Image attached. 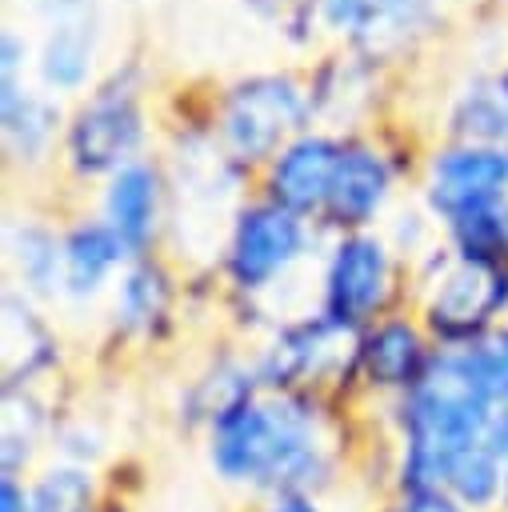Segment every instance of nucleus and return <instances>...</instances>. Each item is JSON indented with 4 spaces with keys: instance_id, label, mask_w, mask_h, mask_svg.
I'll use <instances>...</instances> for the list:
<instances>
[{
    "instance_id": "obj_17",
    "label": "nucleus",
    "mask_w": 508,
    "mask_h": 512,
    "mask_svg": "<svg viewBox=\"0 0 508 512\" xmlns=\"http://www.w3.org/2000/svg\"><path fill=\"white\" fill-rule=\"evenodd\" d=\"M0 104H4V140H8V148L20 160H36L48 148L52 132H56V108L44 96L28 92L16 72H4Z\"/></svg>"
},
{
    "instance_id": "obj_8",
    "label": "nucleus",
    "mask_w": 508,
    "mask_h": 512,
    "mask_svg": "<svg viewBox=\"0 0 508 512\" xmlns=\"http://www.w3.org/2000/svg\"><path fill=\"white\" fill-rule=\"evenodd\" d=\"M144 140V116L128 88L96 92L68 124V160L84 176L120 172Z\"/></svg>"
},
{
    "instance_id": "obj_24",
    "label": "nucleus",
    "mask_w": 508,
    "mask_h": 512,
    "mask_svg": "<svg viewBox=\"0 0 508 512\" xmlns=\"http://www.w3.org/2000/svg\"><path fill=\"white\" fill-rule=\"evenodd\" d=\"M32 512H96V480L80 464H52L32 484Z\"/></svg>"
},
{
    "instance_id": "obj_11",
    "label": "nucleus",
    "mask_w": 508,
    "mask_h": 512,
    "mask_svg": "<svg viewBox=\"0 0 508 512\" xmlns=\"http://www.w3.org/2000/svg\"><path fill=\"white\" fill-rule=\"evenodd\" d=\"M388 188H392L388 160L368 144H344L324 216L336 228H364L380 216V208L388 200Z\"/></svg>"
},
{
    "instance_id": "obj_30",
    "label": "nucleus",
    "mask_w": 508,
    "mask_h": 512,
    "mask_svg": "<svg viewBox=\"0 0 508 512\" xmlns=\"http://www.w3.org/2000/svg\"><path fill=\"white\" fill-rule=\"evenodd\" d=\"M504 240H508V200H504Z\"/></svg>"
},
{
    "instance_id": "obj_13",
    "label": "nucleus",
    "mask_w": 508,
    "mask_h": 512,
    "mask_svg": "<svg viewBox=\"0 0 508 512\" xmlns=\"http://www.w3.org/2000/svg\"><path fill=\"white\" fill-rule=\"evenodd\" d=\"M428 360L432 356H428L424 336L412 320H380L356 344V364L372 388L408 392L420 380V372L428 368Z\"/></svg>"
},
{
    "instance_id": "obj_16",
    "label": "nucleus",
    "mask_w": 508,
    "mask_h": 512,
    "mask_svg": "<svg viewBox=\"0 0 508 512\" xmlns=\"http://www.w3.org/2000/svg\"><path fill=\"white\" fill-rule=\"evenodd\" d=\"M452 128L464 144H496L508 136V72L476 76L452 108Z\"/></svg>"
},
{
    "instance_id": "obj_15",
    "label": "nucleus",
    "mask_w": 508,
    "mask_h": 512,
    "mask_svg": "<svg viewBox=\"0 0 508 512\" xmlns=\"http://www.w3.org/2000/svg\"><path fill=\"white\" fill-rule=\"evenodd\" d=\"M132 256L104 220H84L60 240V292L72 300L96 296L120 260Z\"/></svg>"
},
{
    "instance_id": "obj_28",
    "label": "nucleus",
    "mask_w": 508,
    "mask_h": 512,
    "mask_svg": "<svg viewBox=\"0 0 508 512\" xmlns=\"http://www.w3.org/2000/svg\"><path fill=\"white\" fill-rule=\"evenodd\" d=\"M268 512H324V508L316 504L312 492H280V496H272Z\"/></svg>"
},
{
    "instance_id": "obj_26",
    "label": "nucleus",
    "mask_w": 508,
    "mask_h": 512,
    "mask_svg": "<svg viewBox=\"0 0 508 512\" xmlns=\"http://www.w3.org/2000/svg\"><path fill=\"white\" fill-rule=\"evenodd\" d=\"M372 4H376V0H320V16H324L332 28L356 36L360 24H364V16L372 12Z\"/></svg>"
},
{
    "instance_id": "obj_9",
    "label": "nucleus",
    "mask_w": 508,
    "mask_h": 512,
    "mask_svg": "<svg viewBox=\"0 0 508 512\" xmlns=\"http://www.w3.org/2000/svg\"><path fill=\"white\" fill-rule=\"evenodd\" d=\"M100 44V12L96 0H48V32L40 44V80L52 92H76Z\"/></svg>"
},
{
    "instance_id": "obj_14",
    "label": "nucleus",
    "mask_w": 508,
    "mask_h": 512,
    "mask_svg": "<svg viewBox=\"0 0 508 512\" xmlns=\"http://www.w3.org/2000/svg\"><path fill=\"white\" fill-rule=\"evenodd\" d=\"M160 220V176L152 164L132 160L120 172H112V184L104 192V224L124 240V248L136 256L152 244Z\"/></svg>"
},
{
    "instance_id": "obj_22",
    "label": "nucleus",
    "mask_w": 508,
    "mask_h": 512,
    "mask_svg": "<svg viewBox=\"0 0 508 512\" xmlns=\"http://www.w3.org/2000/svg\"><path fill=\"white\" fill-rule=\"evenodd\" d=\"M40 428H44L40 404L28 392L8 388V396H4V428H0V468L8 476H20L28 468L32 452H36V440H40Z\"/></svg>"
},
{
    "instance_id": "obj_2",
    "label": "nucleus",
    "mask_w": 508,
    "mask_h": 512,
    "mask_svg": "<svg viewBox=\"0 0 508 512\" xmlns=\"http://www.w3.org/2000/svg\"><path fill=\"white\" fill-rule=\"evenodd\" d=\"M324 436L304 396L268 388L224 408L208 424V464L220 480L260 492H308L324 480Z\"/></svg>"
},
{
    "instance_id": "obj_25",
    "label": "nucleus",
    "mask_w": 508,
    "mask_h": 512,
    "mask_svg": "<svg viewBox=\"0 0 508 512\" xmlns=\"http://www.w3.org/2000/svg\"><path fill=\"white\" fill-rule=\"evenodd\" d=\"M384 512H472V508H464L444 488H416V492H400V500Z\"/></svg>"
},
{
    "instance_id": "obj_6",
    "label": "nucleus",
    "mask_w": 508,
    "mask_h": 512,
    "mask_svg": "<svg viewBox=\"0 0 508 512\" xmlns=\"http://www.w3.org/2000/svg\"><path fill=\"white\" fill-rule=\"evenodd\" d=\"M304 244H308L304 216L288 212L276 200L252 204L232 224L228 276L240 292H260L300 260Z\"/></svg>"
},
{
    "instance_id": "obj_12",
    "label": "nucleus",
    "mask_w": 508,
    "mask_h": 512,
    "mask_svg": "<svg viewBox=\"0 0 508 512\" xmlns=\"http://www.w3.org/2000/svg\"><path fill=\"white\" fill-rule=\"evenodd\" d=\"M344 336H348V328H340V324L328 320L324 312H320L316 320H308V324L284 328V332L276 336V344H272V348L264 352V360H260V372H256L260 384L284 392L288 384H296V380H304V376H320V372L336 360Z\"/></svg>"
},
{
    "instance_id": "obj_21",
    "label": "nucleus",
    "mask_w": 508,
    "mask_h": 512,
    "mask_svg": "<svg viewBox=\"0 0 508 512\" xmlns=\"http://www.w3.org/2000/svg\"><path fill=\"white\" fill-rule=\"evenodd\" d=\"M116 312L128 328L136 332H152V324L164 320L168 312V276L156 268V264H132L124 284H120V296H116Z\"/></svg>"
},
{
    "instance_id": "obj_19",
    "label": "nucleus",
    "mask_w": 508,
    "mask_h": 512,
    "mask_svg": "<svg viewBox=\"0 0 508 512\" xmlns=\"http://www.w3.org/2000/svg\"><path fill=\"white\" fill-rule=\"evenodd\" d=\"M8 264L20 276L24 296L60 292V240L40 224H8Z\"/></svg>"
},
{
    "instance_id": "obj_1",
    "label": "nucleus",
    "mask_w": 508,
    "mask_h": 512,
    "mask_svg": "<svg viewBox=\"0 0 508 512\" xmlns=\"http://www.w3.org/2000/svg\"><path fill=\"white\" fill-rule=\"evenodd\" d=\"M508 388L504 344H448L432 352L400 404V492L444 488L460 452L480 444L496 396Z\"/></svg>"
},
{
    "instance_id": "obj_23",
    "label": "nucleus",
    "mask_w": 508,
    "mask_h": 512,
    "mask_svg": "<svg viewBox=\"0 0 508 512\" xmlns=\"http://www.w3.org/2000/svg\"><path fill=\"white\" fill-rule=\"evenodd\" d=\"M432 4H436V0H376L372 12L364 16L356 40H360L364 48H372V52H376V48L404 44L416 28L428 24Z\"/></svg>"
},
{
    "instance_id": "obj_31",
    "label": "nucleus",
    "mask_w": 508,
    "mask_h": 512,
    "mask_svg": "<svg viewBox=\"0 0 508 512\" xmlns=\"http://www.w3.org/2000/svg\"><path fill=\"white\" fill-rule=\"evenodd\" d=\"M500 344H504V352H508V332H504V336H500Z\"/></svg>"
},
{
    "instance_id": "obj_18",
    "label": "nucleus",
    "mask_w": 508,
    "mask_h": 512,
    "mask_svg": "<svg viewBox=\"0 0 508 512\" xmlns=\"http://www.w3.org/2000/svg\"><path fill=\"white\" fill-rule=\"evenodd\" d=\"M48 356H52V336L40 324V316L32 312L28 296L8 292L4 296V376H8V388L28 380Z\"/></svg>"
},
{
    "instance_id": "obj_29",
    "label": "nucleus",
    "mask_w": 508,
    "mask_h": 512,
    "mask_svg": "<svg viewBox=\"0 0 508 512\" xmlns=\"http://www.w3.org/2000/svg\"><path fill=\"white\" fill-rule=\"evenodd\" d=\"M500 512H508V460H504V500H500Z\"/></svg>"
},
{
    "instance_id": "obj_7",
    "label": "nucleus",
    "mask_w": 508,
    "mask_h": 512,
    "mask_svg": "<svg viewBox=\"0 0 508 512\" xmlns=\"http://www.w3.org/2000/svg\"><path fill=\"white\" fill-rule=\"evenodd\" d=\"M392 292V256L384 240L368 232H348L324 268V316L340 328L368 324Z\"/></svg>"
},
{
    "instance_id": "obj_10",
    "label": "nucleus",
    "mask_w": 508,
    "mask_h": 512,
    "mask_svg": "<svg viewBox=\"0 0 508 512\" xmlns=\"http://www.w3.org/2000/svg\"><path fill=\"white\" fill-rule=\"evenodd\" d=\"M340 152H344V144H336L328 136H296V140H288L276 152L272 172H268L272 200L284 204L296 216L324 208L328 192H332V180H336V168H340Z\"/></svg>"
},
{
    "instance_id": "obj_27",
    "label": "nucleus",
    "mask_w": 508,
    "mask_h": 512,
    "mask_svg": "<svg viewBox=\"0 0 508 512\" xmlns=\"http://www.w3.org/2000/svg\"><path fill=\"white\" fill-rule=\"evenodd\" d=\"M0 512H32V488L20 476H0Z\"/></svg>"
},
{
    "instance_id": "obj_5",
    "label": "nucleus",
    "mask_w": 508,
    "mask_h": 512,
    "mask_svg": "<svg viewBox=\"0 0 508 512\" xmlns=\"http://www.w3.org/2000/svg\"><path fill=\"white\" fill-rule=\"evenodd\" d=\"M428 208L448 224L496 212L508 200V152L496 144H456L428 164Z\"/></svg>"
},
{
    "instance_id": "obj_3",
    "label": "nucleus",
    "mask_w": 508,
    "mask_h": 512,
    "mask_svg": "<svg viewBox=\"0 0 508 512\" xmlns=\"http://www.w3.org/2000/svg\"><path fill=\"white\" fill-rule=\"evenodd\" d=\"M312 112V96L292 76H252L232 88L224 104V144L240 160L272 156Z\"/></svg>"
},
{
    "instance_id": "obj_4",
    "label": "nucleus",
    "mask_w": 508,
    "mask_h": 512,
    "mask_svg": "<svg viewBox=\"0 0 508 512\" xmlns=\"http://www.w3.org/2000/svg\"><path fill=\"white\" fill-rule=\"evenodd\" d=\"M504 308H508L504 264L456 256V264L440 272L428 296V324L444 344H480Z\"/></svg>"
},
{
    "instance_id": "obj_20",
    "label": "nucleus",
    "mask_w": 508,
    "mask_h": 512,
    "mask_svg": "<svg viewBox=\"0 0 508 512\" xmlns=\"http://www.w3.org/2000/svg\"><path fill=\"white\" fill-rule=\"evenodd\" d=\"M504 460H508V456H500V452L488 448L484 440L472 444V448L460 452L456 464L448 468L444 492L456 496V500H460L464 508H472V512H492V508H500V500H504Z\"/></svg>"
}]
</instances>
